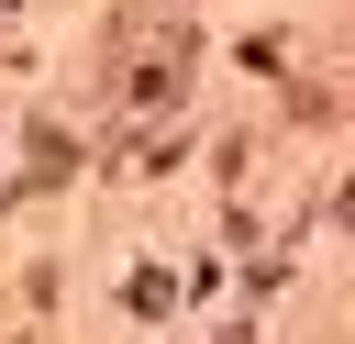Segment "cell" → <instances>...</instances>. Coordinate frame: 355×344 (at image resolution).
Wrapping results in <instances>:
<instances>
[{
  "label": "cell",
  "instance_id": "1",
  "mask_svg": "<svg viewBox=\"0 0 355 344\" xmlns=\"http://www.w3.org/2000/svg\"><path fill=\"white\" fill-rule=\"evenodd\" d=\"M333 211H344V222H355V189H344V200H333Z\"/></svg>",
  "mask_w": 355,
  "mask_h": 344
},
{
  "label": "cell",
  "instance_id": "2",
  "mask_svg": "<svg viewBox=\"0 0 355 344\" xmlns=\"http://www.w3.org/2000/svg\"><path fill=\"white\" fill-rule=\"evenodd\" d=\"M233 344H244V333H233Z\"/></svg>",
  "mask_w": 355,
  "mask_h": 344
}]
</instances>
